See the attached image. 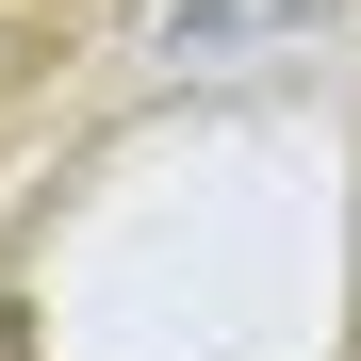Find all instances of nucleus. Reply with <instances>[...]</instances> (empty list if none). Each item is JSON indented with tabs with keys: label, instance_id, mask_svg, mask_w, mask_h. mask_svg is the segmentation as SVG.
<instances>
[{
	"label": "nucleus",
	"instance_id": "obj_1",
	"mask_svg": "<svg viewBox=\"0 0 361 361\" xmlns=\"http://www.w3.org/2000/svg\"><path fill=\"white\" fill-rule=\"evenodd\" d=\"M329 0H180L164 49H197V66H230V49H263V33H312Z\"/></svg>",
	"mask_w": 361,
	"mask_h": 361
}]
</instances>
